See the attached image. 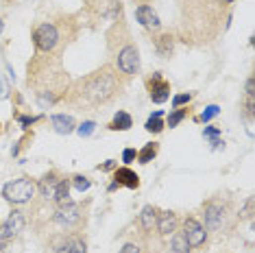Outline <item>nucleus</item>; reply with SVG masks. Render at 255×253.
<instances>
[{
    "label": "nucleus",
    "instance_id": "obj_1",
    "mask_svg": "<svg viewBox=\"0 0 255 253\" xmlns=\"http://www.w3.org/2000/svg\"><path fill=\"white\" fill-rule=\"evenodd\" d=\"M120 92V81L112 68H101L79 85V96L85 105H105Z\"/></svg>",
    "mask_w": 255,
    "mask_h": 253
},
{
    "label": "nucleus",
    "instance_id": "obj_2",
    "mask_svg": "<svg viewBox=\"0 0 255 253\" xmlns=\"http://www.w3.org/2000/svg\"><path fill=\"white\" fill-rule=\"evenodd\" d=\"M37 192V184L29 177H20L13 179L9 184H4L2 188V196L11 203H29Z\"/></svg>",
    "mask_w": 255,
    "mask_h": 253
},
{
    "label": "nucleus",
    "instance_id": "obj_3",
    "mask_svg": "<svg viewBox=\"0 0 255 253\" xmlns=\"http://www.w3.org/2000/svg\"><path fill=\"white\" fill-rule=\"evenodd\" d=\"M33 44L40 53H53L59 44V31L51 22H44L33 31Z\"/></svg>",
    "mask_w": 255,
    "mask_h": 253
},
{
    "label": "nucleus",
    "instance_id": "obj_4",
    "mask_svg": "<svg viewBox=\"0 0 255 253\" xmlns=\"http://www.w3.org/2000/svg\"><path fill=\"white\" fill-rule=\"evenodd\" d=\"M116 63H118V70L127 76H133L140 72V53L133 44H127L125 48H120L118 57H116Z\"/></svg>",
    "mask_w": 255,
    "mask_h": 253
},
{
    "label": "nucleus",
    "instance_id": "obj_5",
    "mask_svg": "<svg viewBox=\"0 0 255 253\" xmlns=\"http://www.w3.org/2000/svg\"><path fill=\"white\" fill-rule=\"evenodd\" d=\"M203 218H205V225H203V227L207 229V232H218V229L223 227L225 218H227V207H225V203H220V201H209L207 205H205V210H203Z\"/></svg>",
    "mask_w": 255,
    "mask_h": 253
},
{
    "label": "nucleus",
    "instance_id": "obj_6",
    "mask_svg": "<svg viewBox=\"0 0 255 253\" xmlns=\"http://www.w3.org/2000/svg\"><path fill=\"white\" fill-rule=\"evenodd\" d=\"M184 236L190 247H201V245H205V240H207V229H205L196 218L190 216L184 221Z\"/></svg>",
    "mask_w": 255,
    "mask_h": 253
},
{
    "label": "nucleus",
    "instance_id": "obj_7",
    "mask_svg": "<svg viewBox=\"0 0 255 253\" xmlns=\"http://www.w3.org/2000/svg\"><path fill=\"white\" fill-rule=\"evenodd\" d=\"M146 85H148V96H151L153 103H166L170 98V83L159 72H155L153 79L146 81Z\"/></svg>",
    "mask_w": 255,
    "mask_h": 253
},
{
    "label": "nucleus",
    "instance_id": "obj_8",
    "mask_svg": "<svg viewBox=\"0 0 255 253\" xmlns=\"http://www.w3.org/2000/svg\"><path fill=\"white\" fill-rule=\"evenodd\" d=\"M22 227H24V216H22V212H11L7 221L0 223V240L4 243V240L15 238V236L22 232Z\"/></svg>",
    "mask_w": 255,
    "mask_h": 253
},
{
    "label": "nucleus",
    "instance_id": "obj_9",
    "mask_svg": "<svg viewBox=\"0 0 255 253\" xmlns=\"http://www.w3.org/2000/svg\"><path fill=\"white\" fill-rule=\"evenodd\" d=\"M81 221V207L76 203H70V205L57 207L55 212V223L62 225V227H74Z\"/></svg>",
    "mask_w": 255,
    "mask_h": 253
},
{
    "label": "nucleus",
    "instance_id": "obj_10",
    "mask_svg": "<svg viewBox=\"0 0 255 253\" xmlns=\"http://www.w3.org/2000/svg\"><path fill=\"white\" fill-rule=\"evenodd\" d=\"M135 18L144 29H153V31L162 29V20H159L157 11H155L151 4H140V7L135 9Z\"/></svg>",
    "mask_w": 255,
    "mask_h": 253
},
{
    "label": "nucleus",
    "instance_id": "obj_11",
    "mask_svg": "<svg viewBox=\"0 0 255 253\" xmlns=\"http://www.w3.org/2000/svg\"><path fill=\"white\" fill-rule=\"evenodd\" d=\"M114 181L118 186H125L129 190H137L140 188V177H137L135 170H131L129 166H120L114 170Z\"/></svg>",
    "mask_w": 255,
    "mask_h": 253
},
{
    "label": "nucleus",
    "instance_id": "obj_12",
    "mask_svg": "<svg viewBox=\"0 0 255 253\" xmlns=\"http://www.w3.org/2000/svg\"><path fill=\"white\" fill-rule=\"evenodd\" d=\"M155 227H157V232L162 236H170V234L177 232V227H179V218H177L175 212L166 210L162 214H157V225H155Z\"/></svg>",
    "mask_w": 255,
    "mask_h": 253
},
{
    "label": "nucleus",
    "instance_id": "obj_13",
    "mask_svg": "<svg viewBox=\"0 0 255 253\" xmlns=\"http://www.w3.org/2000/svg\"><path fill=\"white\" fill-rule=\"evenodd\" d=\"M57 184H59V175L53 170V173L44 175V177L40 179V184H37V190H40V194L44 196V199H51V201H53L55 190H57Z\"/></svg>",
    "mask_w": 255,
    "mask_h": 253
},
{
    "label": "nucleus",
    "instance_id": "obj_14",
    "mask_svg": "<svg viewBox=\"0 0 255 253\" xmlns=\"http://www.w3.org/2000/svg\"><path fill=\"white\" fill-rule=\"evenodd\" d=\"M55 253H87V245L79 236H70L55 249Z\"/></svg>",
    "mask_w": 255,
    "mask_h": 253
},
{
    "label": "nucleus",
    "instance_id": "obj_15",
    "mask_svg": "<svg viewBox=\"0 0 255 253\" xmlns=\"http://www.w3.org/2000/svg\"><path fill=\"white\" fill-rule=\"evenodd\" d=\"M51 123L55 126V131H57V133H62V135H68V133H72V131L76 129L72 116H65V114H55V116L51 118Z\"/></svg>",
    "mask_w": 255,
    "mask_h": 253
},
{
    "label": "nucleus",
    "instance_id": "obj_16",
    "mask_svg": "<svg viewBox=\"0 0 255 253\" xmlns=\"http://www.w3.org/2000/svg\"><path fill=\"white\" fill-rule=\"evenodd\" d=\"M157 207L153 205H144L142 212H140V227L144 232H153V227L157 225Z\"/></svg>",
    "mask_w": 255,
    "mask_h": 253
},
{
    "label": "nucleus",
    "instance_id": "obj_17",
    "mask_svg": "<svg viewBox=\"0 0 255 253\" xmlns=\"http://www.w3.org/2000/svg\"><path fill=\"white\" fill-rule=\"evenodd\" d=\"M53 201L57 203V207H64V205H70L72 203V199H70V179H59Z\"/></svg>",
    "mask_w": 255,
    "mask_h": 253
},
{
    "label": "nucleus",
    "instance_id": "obj_18",
    "mask_svg": "<svg viewBox=\"0 0 255 253\" xmlns=\"http://www.w3.org/2000/svg\"><path fill=\"white\" fill-rule=\"evenodd\" d=\"M155 51H157L162 57H170L175 53V37L173 35H159L155 40Z\"/></svg>",
    "mask_w": 255,
    "mask_h": 253
},
{
    "label": "nucleus",
    "instance_id": "obj_19",
    "mask_svg": "<svg viewBox=\"0 0 255 253\" xmlns=\"http://www.w3.org/2000/svg\"><path fill=\"white\" fill-rule=\"evenodd\" d=\"M131 126H133V118L127 112H118L112 123H109V129L112 131H129Z\"/></svg>",
    "mask_w": 255,
    "mask_h": 253
},
{
    "label": "nucleus",
    "instance_id": "obj_20",
    "mask_svg": "<svg viewBox=\"0 0 255 253\" xmlns=\"http://www.w3.org/2000/svg\"><path fill=\"white\" fill-rule=\"evenodd\" d=\"M157 153H159V144H157V142H148L142 151H137V162H140V164L153 162V159L157 157Z\"/></svg>",
    "mask_w": 255,
    "mask_h": 253
},
{
    "label": "nucleus",
    "instance_id": "obj_21",
    "mask_svg": "<svg viewBox=\"0 0 255 253\" xmlns=\"http://www.w3.org/2000/svg\"><path fill=\"white\" fill-rule=\"evenodd\" d=\"M192 247L188 245L184 232H175L173 236V243H170V253H190Z\"/></svg>",
    "mask_w": 255,
    "mask_h": 253
},
{
    "label": "nucleus",
    "instance_id": "obj_22",
    "mask_svg": "<svg viewBox=\"0 0 255 253\" xmlns=\"http://www.w3.org/2000/svg\"><path fill=\"white\" fill-rule=\"evenodd\" d=\"M164 120H162V112H155L151 118L146 120V131H151V133H162L164 131Z\"/></svg>",
    "mask_w": 255,
    "mask_h": 253
},
{
    "label": "nucleus",
    "instance_id": "obj_23",
    "mask_svg": "<svg viewBox=\"0 0 255 253\" xmlns=\"http://www.w3.org/2000/svg\"><path fill=\"white\" fill-rule=\"evenodd\" d=\"M186 116H188V109H181V107H177L175 112H170V116H168V123H166V125H168L170 129H173V126H177V125H179V123H181V120H184Z\"/></svg>",
    "mask_w": 255,
    "mask_h": 253
},
{
    "label": "nucleus",
    "instance_id": "obj_24",
    "mask_svg": "<svg viewBox=\"0 0 255 253\" xmlns=\"http://www.w3.org/2000/svg\"><path fill=\"white\" fill-rule=\"evenodd\" d=\"M94 129H96V123H94V120H85L83 125L76 126V133H79L81 137H87V135L94 133Z\"/></svg>",
    "mask_w": 255,
    "mask_h": 253
},
{
    "label": "nucleus",
    "instance_id": "obj_25",
    "mask_svg": "<svg viewBox=\"0 0 255 253\" xmlns=\"http://www.w3.org/2000/svg\"><path fill=\"white\" fill-rule=\"evenodd\" d=\"M218 114H220V107H218V105H209V107H205V109H203L201 120H203V123H209V120L216 118Z\"/></svg>",
    "mask_w": 255,
    "mask_h": 253
},
{
    "label": "nucleus",
    "instance_id": "obj_26",
    "mask_svg": "<svg viewBox=\"0 0 255 253\" xmlns=\"http://www.w3.org/2000/svg\"><path fill=\"white\" fill-rule=\"evenodd\" d=\"M72 184H74V188L79 190V192H85V190H90V179L87 177H81V175H76V177H72Z\"/></svg>",
    "mask_w": 255,
    "mask_h": 253
},
{
    "label": "nucleus",
    "instance_id": "obj_27",
    "mask_svg": "<svg viewBox=\"0 0 255 253\" xmlns=\"http://www.w3.org/2000/svg\"><path fill=\"white\" fill-rule=\"evenodd\" d=\"M190 101H192V94H177L173 98V107L177 109V107H181V105H188Z\"/></svg>",
    "mask_w": 255,
    "mask_h": 253
},
{
    "label": "nucleus",
    "instance_id": "obj_28",
    "mask_svg": "<svg viewBox=\"0 0 255 253\" xmlns=\"http://www.w3.org/2000/svg\"><path fill=\"white\" fill-rule=\"evenodd\" d=\"M133 159H137V151H135V148H125V151H123V162L131 164Z\"/></svg>",
    "mask_w": 255,
    "mask_h": 253
},
{
    "label": "nucleus",
    "instance_id": "obj_29",
    "mask_svg": "<svg viewBox=\"0 0 255 253\" xmlns=\"http://www.w3.org/2000/svg\"><path fill=\"white\" fill-rule=\"evenodd\" d=\"M140 245H135V243H127L123 249H120V253H140Z\"/></svg>",
    "mask_w": 255,
    "mask_h": 253
},
{
    "label": "nucleus",
    "instance_id": "obj_30",
    "mask_svg": "<svg viewBox=\"0 0 255 253\" xmlns=\"http://www.w3.org/2000/svg\"><path fill=\"white\" fill-rule=\"evenodd\" d=\"M203 135H205V137H218V135H220V129H218V126H205V129H203Z\"/></svg>",
    "mask_w": 255,
    "mask_h": 253
},
{
    "label": "nucleus",
    "instance_id": "obj_31",
    "mask_svg": "<svg viewBox=\"0 0 255 253\" xmlns=\"http://www.w3.org/2000/svg\"><path fill=\"white\" fill-rule=\"evenodd\" d=\"M253 114H255V98L253 96H247V116L253 118Z\"/></svg>",
    "mask_w": 255,
    "mask_h": 253
},
{
    "label": "nucleus",
    "instance_id": "obj_32",
    "mask_svg": "<svg viewBox=\"0 0 255 253\" xmlns=\"http://www.w3.org/2000/svg\"><path fill=\"white\" fill-rule=\"evenodd\" d=\"M245 90H247V96H255V79H253V76L247 81V87H245Z\"/></svg>",
    "mask_w": 255,
    "mask_h": 253
},
{
    "label": "nucleus",
    "instance_id": "obj_33",
    "mask_svg": "<svg viewBox=\"0 0 255 253\" xmlns=\"http://www.w3.org/2000/svg\"><path fill=\"white\" fill-rule=\"evenodd\" d=\"M37 120H40V116H33V118H29V116H22V118H20V123L24 125V126H29V125H33V123H37Z\"/></svg>",
    "mask_w": 255,
    "mask_h": 253
},
{
    "label": "nucleus",
    "instance_id": "obj_34",
    "mask_svg": "<svg viewBox=\"0 0 255 253\" xmlns=\"http://www.w3.org/2000/svg\"><path fill=\"white\" fill-rule=\"evenodd\" d=\"M245 216H247V218H251V216H253V199H249V201H247V207H245Z\"/></svg>",
    "mask_w": 255,
    "mask_h": 253
},
{
    "label": "nucleus",
    "instance_id": "obj_35",
    "mask_svg": "<svg viewBox=\"0 0 255 253\" xmlns=\"http://www.w3.org/2000/svg\"><path fill=\"white\" fill-rule=\"evenodd\" d=\"M112 168H116V162H114V159H109V162H105V164H101V166H98V170H112Z\"/></svg>",
    "mask_w": 255,
    "mask_h": 253
},
{
    "label": "nucleus",
    "instance_id": "obj_36",
    "mask_svg": "<svg viewBox=\"0 0 255 253\" xmlns=\"http://www.w3.org/2000/svg\"><path fill=\"white\" fill-rule=\"evenodd\" d=\"M0 253H7V251H4V247H2V245H0Z\"/></svg>",
    "mask_w": 255,
    "mask_h": 253
},
{
    "label": "nucleus",
    "instance_id": "obj_37",
    "mask_svg": "<svg viewBox=\"0 0 255 253\" xmlns=\"http://www.w3.org/2000/svg\"><path fill=\"white\" fill-rule=\"evenodd\" d=\"M0 31H2V20H0Z\"/></svg>",
    "mask_w": 255,
    "mask_h": 253
},
{
    "label": "nucleus",
    "instance_id": "obj_38",
    "mask_svg": "<svg viewBox=\"0 0 255 253\" xmlns=\"http://www.w3.org/2000/svg\"><path fill=\"white\" fill-rule=\"evenodd\" d=\"M225 2H234V0H225Z\"/></svg>",
    "mask_w": 255,
    "mask_h": 253
}]
</instances>
